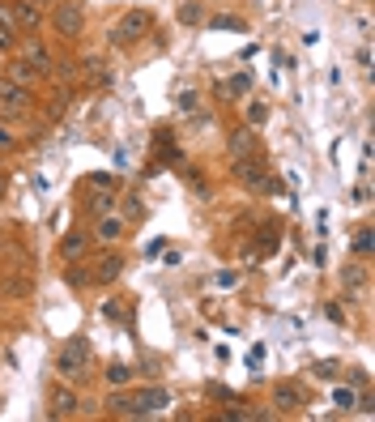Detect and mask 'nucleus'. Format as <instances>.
I'll return each instance as SVG.
<instances>
[{
    "label": "nucleus",
    "mask_w": 375,
    "mask_h": 422,
    "mask_svg": "<svg viewBox=\"0 0 375 422\" xmlns=\"http://www.w3.org/2000/svg\"><path fill=\"white\" fill-rule=\"evenodd\" d=\"M90 367H94V350H90L86 337H73V341L60 345V354H56V376L60 380H86Z\"/></svg>",
    "instance_id": "obj_1"
},
{
    "label": "nucleus",
    "mask_w": 375,
    "mask_h": 422,
    "mask_svg": "<svg viewBox=\"0 0 375 422\" xmlns=\"http://www.w3.org/2000/svg\"><path fill=\"white\" fill-rule=\"evenodd\" d=\"M235 175L243 180L247 192H273V196L282 192V184L269 175V166H265L260 158H235Z\"/></svg>",
    "instance_id": "obj_2"
},
{
    "label": "nucleus",
    "mask_w": 375,
    "mask_h": 422,
    "mask_svg": "<svg viewBox=\"0 0 375 422\" xmlns=\"http://www.w3.org/2000/svg\"><path fill=\"white\" fill-rule=\"evenodd\" d=\"M52 30L60 39H77L86 30V9L81 5H73V0H60V5L52 9Z\"/></svg>",
    "instance_id": "obj_3"
},
{
    "label": "nucleus",
    "mask_w": 375,
    "mask_h": 422,
    "mask_svg": "<svg viewBox=\"0 0 375 422\" xmlns=\"http://www.w3.org/2000/svg\"><path fill=\"white\" fill-rule=\"evenodd\" d=\"M273 405H278V414H303V405H307V388L298 384V380L273 384Z\"/></svg>",
    "instance_id": "obj_4"
},
{
    "label": "nucleus",
    "mask_w": 375,
    "mask_h": 422,
    "mask_svg": "<svg viewBox=\"0 0 375 422\" xmlns=\"http://www.w3.org/2000/svg\"><path fill=\"white\" fill-rule=\"evenodd\" d=\"M149 26H154V17H149L145 9H133V13H124V21L115 26V35H111V43L115 47H128V43H137Z\"/></svg>",
    "instance_id": "obj_5"
},
{
    "label": "nucleus",
    "mask_w": 375,
    "mask_h": 422,
    "mask_svg": "<svg viewBox=\"0 0 375 422\" xmlns=\"http://www.w3.org/2000/svg\"><path fill=\"white\" fill-rule=\"evenodd\" d=\"M0 103H5V111L9 115H26L30 107H35V90L30 86H21V81H0Z\"/></svg>",
    "instance_id": "obj_6"
},
{
    "label": "nucleus",
    "mask_w": 375,
    "mask_h": 422,
    "mask_svg": "<svg viewBox=\"0 0 375 422\" xmlns=\"http://www.w3.org/2000/svg\"><path fill=\"white\" fill-rule=\"evenodd\" d=\"M77 410H81V396L73 388H64V384H56L52 396H47V414H52V418H73Z\"/></svg>",
    "instance_id": "obj_7"
},
{
    "label": "nucleus",
    "mask_w": 375,
    "mask_h": 422,
    "mask_svg": "<svg viewBox=\"0 0 375 422\" xmlns=\"http://www.w3.org/2000/svg\"><path fill=\"white\" fill-rule=\"evenodd\" d=\"M133 405H137V414H158V410H166V405H171V388H162V384H149V388H137V396H133Z\"/></svg>",
    "instance_id": "obj_8"
},
{
    "label": "nucleus",
    "mask_w": 375,
    "mask_h": 422,
    "mask_svg": "<svg viewBox=\"0 0 375 422\" xmlns=\"http://www.w3.org/2000/svg\"><path fill=\"white\" fill-rule=\"evenodd\" d=\"M119 273H124V256L111 252V256H98V260H94V273H90V278H94L98 286H107V282L119 278Z\"/></svg>",
    "instance_id": "obj_9"
},
{
    "label": "nucleus",
    "mask_w": 375,
    "mask_h": 422,
    "mask_svg": "<svg viewBox=\"0 0 375 422\" xmlns=\"http://www.w3.org/2000/svg\"><path fill=\"white\" fill-rule=\"evenodd\" d=\"M39 21H43V13H39L35 0H13V26L17 30H39Z\"/></svg>",
    "instance_id": "obj_10"
},
{
    "label": "nucleus",
    "mask_w": 375,
    "mask_h": 422,
    "mask_svg": "<svg viewBox=\"0 0 375 422\" xmlns=\"http://www.w3.org/2000/svg\"><path fill=\"white\" fill-rule=\"evenodd\" d=\"M5 77H9V81H21V86H35V81H39V68H35L26 56H17V60L5 64Z\"/></svg>",
    "instance_id": "obj_11"
},
{
    "label": "nucleus",
    "mask_w": 375,
    "mask_h": 422,
    "mask_svg": "<svg viewBox=\"0 0 375 422\" xmlns=\"http://www.w3.org/2000/svg\"><path fill=\"white\" fill-rule=\"evenodd\" d=\"M256 154V133L252 128H235L231 133V158H247Z\"/></svg>",
    "instance_id": "obj_12"
},
{
    "label": "nucleus",
    "mask_w": 375,
    "mask_h": 422,
    "mask_svg": "<svg viewBox=\"0 0 375 422\" xmlns=\"http://www.w3.org/2000/svg\"><path fill=\"white\" fill-rule=\"evenodd\" d=\"M119 231H124V222H119L115 213H103V218L94 222V239H103V243H115Z\"/></svg>",
    "instance_id": "obj_13"
},
{
    "label": "nucleus",
    "mask_w": 375,
    "mask_h": 422,
    "mask_svg": "<svg viewBox=\"0 0 375 422\" xmlns=\"http://www.w3.org/2000/svg\"><path fill=\"white\" fill-rule=\"evenodd\" d=\"M175 21H180V26H201V21H205L201 0H184V5L175 9Z\"/></svg>",
    "instance_id": "obj_14"
},
{
    "label": "nucleus",
    "mask_w": 375,
    "mask_h": 422,
    "mask_svg": "<svg viewBox=\"0 0 375 422\" xmlns=\"http://www.w3.org/2000/svg\"><path fill=\"white\" fill-rule=\"evenodd\" d=\"M60 256H64V260H81V256H86V235H77V231L64 235V239H60Z\"/></svg>",
    "instance_id": "obj_15"
},
{
    "label": "nucleus",
    "mask_w": 375,
    "mask_h": 422,
    "mask_svg": "<svg viewBox=\"0 0 375 422\" xmlns=\"http://www.w3.org/2000/svg\"><path fill=\"white\" fill-rule=\"evenodd\" d=\"M26 60L39 68V77H47V73H52V56H47V47H39V43L26 47Z\"/></svg>",
    "instance_id": "obj_16"
},
{
    "label": "nucleus",
    "mask_w": 375,
    "mask_h": 422,
    "mask_svg": "<svg viewBox=\"0 0 375 422\" xmlns=\"http://www.w3.org/2000/svg\"><path fill=\"white\" fill-rule=\"evenodd\" d=\"M0 294H9V299H26L30 282L26 278H0Z\"/></svg>",
    "instance_id": "obj_17"
},
{
    "label": "nucleus",
    "mask_w": 375,
    "mask_h": 422,
    "mask_svg": "<svg viewBox=\"0 0 375 422\" xmlns=\"http://www.w3.org/2000/svg\"><path fill=\"white\" fill-rule=\"evenodd\" d=\"M81 73H86V77H90V81H98V86H103V81H111V73L103 68V60H98V56H90V60H81Z\"/></svg>",
    "instance_id": "obj_18"
},
{
    "label": "nucleus",
    "mask_w": 375,
    "mask_h": 422,
    "mask_svg": "<svg viewBox=\"0 0 375 422\" xmlns=\"http://www.w3.org/2000/svg\"><path fill=\"white\" fill-rule=\"evenodd\" d=\"M64 282H68L73 290H86V286H90L94 278H90V273H86L81 265H68V273H64Z\"/></svg>",
    "instance_id": "obj_19"
},
{
    "label": "nucleus",
    "mask_w": 375,
    "mask_h": 422,
    "mask_svg": "<svg viewBox=\"0 0 375 422\" xmlns=\"http://www.w3.org/2000/svg\"><path fill=\"white\" fill-rule=\"evenodd\" d=\"M247 90H252V77H247V73H235V77L227 81V94H235V98H243Z\"/></svg>",
    "instance_id": "obj_20"
},
{
    "label": "nucleus",
    "mask_w": 375,
    "mask_h": 422,
    "mask_svg": "<svg viewBox=\"0 0 375 422\" xmlns=\"http://www.w3.org/2000/svg\"><path fill=\"white\" fill-rule=\"evenodd\" d=\"M341 286H349V290H363V286H367V273H363L358 265H354V269H345V273H341Z\"/></svg>",
    "instance_id": "obj_21"
},
{
    "label": "nucleus",
    "mask_w": 375,
    "mask_h": 422,
    "mask_svg": "<svg viewBox=\"0 0 375 422\" xmlns=\"http://www.w3.org/2000/svg\"><path fill=\"white\" fill-rule=\"evenodd\" d=\"M209 30H243V21H239V17H227V13H222V17H209Z\"/></svg>",
    "instance_id": "obj_22"
},
{
    "label": "nucleus",
    "mask_w": 375,
    "mask_h": 422,
    "mask_svg": "<svg viewBox=\"0 0 375 422\" xmlns=\"http://www.w3.org/2000/svg\"><path fill=\"white\" fill-rule=\"evenodd\" d=\"M333 405L349 414V410H354V388H337V392H333Z\"/></svg>",
    "instance_id": "obj_23"
},
{
    "label": "nucleus",
    "mask_w": 375,
    "mask_h": 422,
    "mask_svg": "<svg viewBox=\"0 0 375 422\" xmlns=\"http://www.w3.org/2000/svg\"><path fill=\"white\" fill-rule=\"evenodd\" d=\"M196 107H201V94H196V90H184V94H180V111H184V115H192Z\"/></svg>",
    "instance_id": "obj_24"
},
{
    "label": "nucleus",
    "mask_w": 375,
    "mask_h": 422,
    "mask_svg": "<svg viewBox=\"0 0 375 422\" xmlns=\"http://www.w3.org/2000/svg\"><path fill=\"white\" fill-rule=\"evenodd\" d=\"M311 376H316V380H337L341 371H337V363H316V367H311Z\"/></svg>",
    "instance_id": "obj_25"
},
{
    "label": "nucleus",
    "mask_w": 375,
    "mask_h": 422,
    "mask_svg": "<svg viewBox=\"0 0 375 422\" xmlns=\"http://www.w3.org/2000/svg\"><path fill=\"white\" fill-rule=\"evenodd\" d=\"M354 252H358V256H367V252H371V227H363V231L354 235Z\"/></svg>",
    "instance_id": "obj_26"
},
{
    "label": "nucleus",
    "mask_w": 375,
    "mask_h": 422,
    "mask_svg": "<svg viewBox=\"0 0 375 422\" xmlns=\"http://www.w3.org/2000/svg\"><path fill=\"white\" fill-rule=\"evenodd\" d=\"M107 380H111V384H128V380H133V371H128V367H111V371H107Z\"/></svg>",
    "instance_id": "obj_27"
},
{
    "label": "nucleus",
    "mask_w": 375,
    "mask_h": 422,
    "mask_svg": "<svg viewBox=\"0 0 375 422\" xmlns=\"http://www.w3.org/2000/svg\"><path fill=\"white\" fill-rule=\"evenodd\" d=\"M90 205H94L98 213H111V209H115V196H111V192H107V196H94Z\"/></svg>",
    "instance_id": "obj_28"
},
{
    "label": "nucleus",
    "mask_w": 375,
    "mask_h": 422,
    "mask_svg": "<svg viewBox=\"0 0 375 422\" xmlns=\"http://www.w3.org/2000/svg\"><path fill=\"white\" fill-rule=\"evenodd\" d=\"M0 26H5V30H17V26H13V5H0Z\"/></svg>",
    "instance_id": "obj_29"
},
{
    "label": "nucleus",
    "mask_w": 375,
    "mask_h": 422,
    "mask_svg": "<svg viewBox=\"0 0 375 422\" xmlns=\"http://www.w3.org/2000/svg\"><path fill=\"white\" fill-rule=\"evenodd\" d=\"M247 115H252V124H265L269 119V107L265 103H252V111H247Z\"/></svg>",
    "instance_id": "obj_30"
},
{
    "label": "nucleus",
    "mask_w": 375,
    "mask_h": 422,
    "mask_svg": "<svg viewBox=\"0 0 375 422\" xmlns=\"http://www.w3.org/2000/svg\"><path fill=\"white\" fill-rule=\"evenodd\" d=\"M367 201H371V192H367V184H358L354 188V205H367Z\"/></svg>",
    "instance_id": "obj_31"
},
{
    "label": "nucleus",
    "mask_w": 375,
    "mask_h": 422,
    "mask_svg": "<svg viewBox=\"0 0 375 422\" xmlns=\"http://www.w3.org/2000/svg\"><path fill=\"white\" fill-rule=\"evenodd\" d=\"M9 145H13V133L5 128V124H0V150H9Z\"/></svg>",
    "instance_id": "obj_32"
},
{
    "label": "nucleus",
    "mask_w": 375,
    "mask_h": 422,
    "mask_svg": "<svg viewBox=\"0 0 375 422\" xmlns=\"http://www.w3.org/2000/svg\"><path fill=\"white\" fill-rule=\"evenodd\" d=\"M354 60H358L363 68H371V52H367V47H358V52H354Z\"/></svg>",
    "instance_id": "obj_33"
},
{
    "label": "nucleus",
    "mask_w": 375,
    "mask_h": 422,
    "mask_svg": "<svg viewBox=\"0 0 375 422\" xmlns=\"http://www.w3.org/2000/svg\"><path fill=\"white\" fill-rule=\"evenodd\" d=\"M13 43V30H5V26H0V47H9Z\"/></svg>",
    "instance_id": "obj_34"
},
{
    "label": "nucleus",
    "mask_w": 375,
    "mask_h": 422,
    "mask_svg": "<svg viewBox=\"0 0 375 422\" xmlns=\"http://www.w3.org/2000/svg\"><path fill=\"white\" fill-rule=\"evenodd\" d=\"M5 192H9V180H5V175H0V201H5Z\"/></svg>",
    "instance_id": "obj_35"
}]
</instances>
